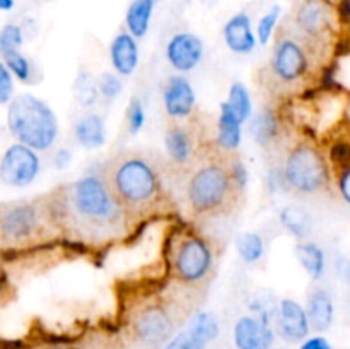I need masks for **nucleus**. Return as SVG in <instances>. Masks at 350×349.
<instances>
[{"mask_svg":"<svg viewBox=\"0 0 350 349\" xmlns=\"http://www.w3.org/2000/svg\"><path fill=\"white\" fill-rule=\"evenodd\" d=\"M46 201L60 235L74 243L108 245L132 228L101 173L60 185L46 195Z\"/></svg>","mask_w":350,"mask_h":349,"instance_id":"nucleus-1","label":"nucleus"},{"mask_svg":"<svg viewBox=\"0 0 350 349\" xmlns=\"http://www.w3.org/2000/svg\"><path fill=\"white\" fill-rule=\"evenodd\" d=\"M176 173L170 161L147 151H122L106 161L101 174L130 224L166 212L171 205V174Z\"/></svg>","mask_w":350,"mask_h":349,"instance_id":"nucleus-2","label":"nucleus"},{"mask_svg":"<svg viewBox=\"0 0 350 349\" xmlns=\"http://www.w3.org/2000/svg\"><path fill=\"white\" fill-rule=\"evenodd\" d=\"M185 202L195 218H221L238 211L246 185V170L234 153L221 149L215 139L188 168Z\"/></svg>","mask_w":350,"mask_h":349,"instance_id":"nucleus-3","label":"nucleus"},{"mask_svg":"<svg viewBox=\"0 0 350 349\" xmlns=\"http://www.w3.org/2000/svg\"><path fill=\"white\" fill-rule=\"evenodd\" d=\"M325 58L286 19L275 31L273 51L269 67L263 70V81L275 94H294L306 88Z\"/></svg>","mask_w":350,"mask_h":349,"instance_id":"nucleus-4","label":"nucleus"},{"mask_svg":"<svg viewBox=\"0 0 350 349\" xmlns=\"http://www.w3.org/2000/svg\"><path fill=\"white\" fill-rule=\"evenodd\" d=\"M215 245L195 229H183L174 236L170 250V270L176 286L190 293L207 291L215 276Z\"/></svg>","mask_w":350,"mask_h":349,"instance_id":"nucleus-5","label":"nucleus"},{"mask_svg":"<svg viewBox=\"0 0 350 349\" xmlns=\"http://www.w3.org/2000/svg\"><path fill=\"white\" fill-rule=\"evenodd\" d=\"M287 190L299 197H317L330 188L332 173L323 151L311 139H299L287 147L280 164Z\"/></svg>","mask_w":350,"mask_h":349,"instance_id":"nucleus-6","label":"nucleus"},{"mask_svg":"<svg viewBox=\"0 0 350 349\" xmlns=\"http://www.w3.org/2000/svg\"><path fill=\"white\" fill-rule=\"evenodd\" d=\"M7 127L19 144L43 153L58 137V120L53 109L33 94L14 96L7 109Z\"/></svg>","mask_w":350,"mask_h":349,"instance_id":"nucleus-7","label":"nucleus"},{"mask_svg":"<svg viewBox=\"0 0 350 349\" xmlns=\"http://www.w3.org/2000/svg\"><path fill=\"white\" fill-rule=\"evenodd\" d=\"M340 3L332 0H299L287 21L299 36L327 57L344 21Z\"/></svg>","mask_w":350,"mask_h":349,"instance_id":"nucleus-8","label":"nucleus"},{"mask_svg":"<svg viewBox=\"0 0 350 349\" xmlns=\"http://www.w3.org/2000/svg\"><path fill=\"white\" fill-rule=\"evenodd\" d=\"M46 231L60 235L46 195L38 202H16L0 212V235L7 243H29Z\"/></svg>","mask_w":350,"mask_h":349,"instance_id":"nucleus-9","label":"nucleus"},{"mask_svg":"<svg viewBox=\"0 0 350 349\" xmlns=\"http://www.w3.org/2000/svg\"><path fill=\"white\" fill-rule=\"evenodd\" d=\"M207 144V140H204V129L198 125L195 116L185 120L170 118L164 130V147L166 159L174 171L185 173L198 159Z\"/></svg>","mask_w":350,"mask_h":349,"instance_id":"nucleus-10","label":"nucleus"},{"mask_svg":"<svg viewBox=\"0 0 350 349\" xmlns=\"http://www.w3.org/2000/svg\"><path fill=\"white\" fill-rule=\"evenodd\" d=\"M133 335L147 346H163L173 337L174 318L163 301H150L132 318Z\"/></svg>","mask_w":350,"mask_h":349,"instance_id":"nucleus-11","label":"nucleus"},{"mask_svg":"<svg viewBox=\"0 0 350 349\" xmlns=\"http://www.w3.org/2000/svg\"><path fill=\"white\" fill-rule=\"evenodd\" d=\"M40 157L36 151L24 144H12L0 157V181L9 187H27L40 173Z\"/></svg>","mask_w":350,"mask_h":349,"instance_id":"nucleus-12","label":"nucleus"},{"mask_svg":"<svg viewBox=\"0 0 350 349\" xmlns=\"http://www.w3.org/2000/svg\"><path fill=\"white\" fill-rule=\"evenodd\" d=\"M275 327L280 337L286 341H304L311 331L306 308L301 307L296 300H291V298L280 300L275 311Z\"/></svg>","mask_w":350,"mask_h":349,"instance_id":"nucleus-13","label":"nucleus"},{"mask_svg":"<svg viewBox=\"0 0 350 349\" xmlns=\"http://www.w3.org/2000/svg\"><path fill=\"white\" fill-rule=\"evenodd\" d=\"M232 341L236 349H272L275 332L262 317L245 315L234 324Z\"/></svg>","mask_w":350,"mask_h":349,"instance_id":"nucleus-14","label":"nucleus"},{"mask_svg":"<svg viewBox=\"0 0 350 349\" xmlns=\"http://www.w3.org/2000/svg\"><path fill=\"white\" fill-rule=\"evenodd\" d=\"M164 109L173 120H185L193 116L195 92L190 82L181 75H173L167 79L163 89Z\"/></svg>","mask_w":350,"mask_h":349,"instance_id":"nucleus-15","label":"nucleus"},{"mask_svg":"<svg viewBox=\"0 0 350 349\" xmlns=\"http://www.w3.org/2000/svg\"><path fill=\"white\" fill-rule=\"evenodd\" d=\"M204 57V43L193 33H178L166 47V58L176 70L190 72Z\"/></svg>","mask_w":350,"mask_h":349,"instance_id":"nucleus-16","label":"nucleus"},{"mask_svg":"<svg viewBox=\"0 0 350 349\" xmlns=\"http://www.w3.org/2000/svg\"><path fill=\"white\" fill-rule=\"evenodd\" d=\"M226 47L236 55H248L255 50L256 47V34L253 33L252 19L246 12H238L229 17L228 23L224 24Z\"/></svg>","mask_w":350,"mask_h":349,"instance_id":"nucleus-17","label":"nucleus"},{"mask_svg":"<svg viewBox=\"0 0 350 349\" xmlns=\"http://www.w3.org/2000/svg\"><path fill=\"white\" fill-rule=\"evenodd\" d=\"M109 60L118 75H132L139 65V47L129 31H122L109 44Z\"/></svg>","mask_w":350,"mask_h":349,"instance_id":"nucleus-18","label":"nucleus"},{"mask_svg":"<svg viewBox=\"0 0 350 349\" xmlns=\"http://www.w3.org/2000/svg\"><path fill=\"white\" fill-rule=\"evenodd\" d=\"M306 313L313 331H328L332 327V324H334L335 315L332 294L327 289H323V287H314V289H311V293L308 294Z\"/></svg>","mask_w":350,"mask_h":349,"instance_id":"nucleus-19","label":"nucleus"},{"mask_svg":"<svg viewBox=\"0 0 350 349\" xmlns=\"http://www.w3.org/2000/svg\"><path fill=\"white\" fill-rule=\"evenodd\" d=\"M74 137L79 146L85 149H98L106 142L105 120L98 113H85L74 123Z\"/></svg>","mask_w":350,"mask_h":349,"instance_id":"nucleus-20","label":"nucleus"},{"mask_svg":"<svg viewBox=\"0 0 350 349\" xmlns=\"http://www.w3.org/2000/svg\"><path fill=\"white\" fill-rule=\"evenodd\" d=\"M241 125L239 118L228 101L221 103V113L217 118V135L215 144L228 153H236L241 144Z\"/></svg>","mask_w":350,"mask_h":349,"instance_id":"nucleus-21","label":"nucleus"},{"mask_svg":"<svg viewBox=\"0 0 350 349\" xmlns=\"http://www.w3.org/2000/svg\"><path fill=\"white\" fill-rule=\"evenodd\" d=\"M156 0H132L125 14V24L129 33L135 40H140L149 31Z\"/></svg>","mask_w":350,"mask_h":349,"instance_id":"nucleus-22","label":"nucleus"},{"mask_svg":"<svg viewBox=\"0 0 350 349\" xmlns=\"http://www.w3.org/2000/svg\"><path fill=\"white\" fill-rule=\"evenodd\" d=\"M296 255L301 267L306 270L308 276L313 281H318L325 274V253L317 243L301 242L296 246Z\"/></svg>","mask_w":350,"mask_h":349,"instance_id":"nucleus-23","label":"nucleus"},{"mask_svg":"<svg viewBox=\"0 0 350 349\" xmlns=\"http://www.w3.org/2000/svg\"><path fill=\"white\" fill-rule=\"evenodd\" d=\"M280 222L284 228L296 238H304L310 235L311 229V216L301 205H286L279 214Z\"/></svg>","mask_w":350,"mask_h":349,"instance_id":"nucleus-24","label":"nucleus"},{"mask_svg":"<svg viewBox=\"0 0 350 349\" xmlns=\"http://www.w3.org/2000/svg\"><path fill=\"white\" fill-rule=\"evenodd\" d=\"M187 331L191 332L195 337L200 339L205 344L215 341L219 337V334H221L217 318L212 313H208V311H197V313L191 315Z\"/></svg>","mask_w":350,"mask_h":349,"instance_id":"nucleus-25","label":"nucleus"},{"mask_svg":"<svg viewBox=\"0 0 350 349\" xmlns=\"http://www.w3.org/2000/svg\"><path fill=\"white\" fill-rule=\"evenodd\" d=\"M236 250H238L243 262L255 263L263 257L265 245H263V240L258 233L246 231L236 236Z\"/></svg>","mask_w":350,"mask_h":349,"instance_id":"nucleus-26","label":"nucleus"},{"mask_svg":"<svg viewBox=\"0 0 350 349\" xmlns=\"http://www.w3.org/2000/svg\"><path fill=\"white\" fill-rule=\"evenodd\" d=\"M228 103L232 108V112L236 113V116L239 118V122L245 123L246 120H250L253 113V105L252 98H250L248 89L245 88V84L241 82H234V84L229 88V96Z\"/></svg>","mask_w":350,"mask_h":349,"instance_id":"nucleus-27","label":"nucleus"},{"mask_svg":"<svg viewBox=\"0 0 350 349\" xmlns=\"http://www.w3.org/2000/svg\"><path fill=\"white\" fill-rule=\"evenodd\" d=\"M252 133L256 142L262 144V146H267V144L272 142L277 133V122L273 118L272 112L265 109V112L255 116V120L252 123Z\"/></svg>","mask_w":350,"mask_h":349,"instance_id":"nucleus-28","label":"nucleus"},{"mask_svg":"<svg viewBox=\"0 0 350 349\" xmlns=\"http://www.w3.org/2000/svg\"><path fill=\"white\" fill-rule=\"evenodd\" d=\"M0 53H2V62L7 65L10 74L16 75L21 82L31 81V75H33L31 62L27 60L19 50H7V51H0Z\"/></svg>","mask_w":350,"mask_h":349,"instance_id":"nucleus-29","label":"nucleus"},{"mask_svg":"<svg viewBox=\"0 0 350 349\" xmlns=\"http://www.w3.org/2000/svg\"><path fill=\"white\" fill-rule=\"evenodd\" d=\"M280 14H282L280 5H273L269 12L260 17L258 26H256V40H258L260 44H269V41L272 40L277 26H279Z\"/></svg>","mask_w":350,"mask_h":349,"instance_id":"nucleus-30","label":"nucleus"},{"mask_svg":"<svg viewBox=\"0 0 350 349\" xmlns=\"http://www.w3.org/2000/svg\"><path fill=\"white\" fill-rule=\"evenodd\" d=\"M24 43V31L19 24L9 23L0 29V51L19 50Z\"/></svg>","mask_w":350,"mask_h":349,"instance_id":"nucleus-31","label":"nucleus"},{"mask_svg":"<svg viewBox=\"0 0 350 349\" xmlns=\"http://www.w3.org/2000/svg\"><path fill=\"white\" fill-rule=\"evenodd\" d=\"M146 122V112H144V105L139 98L133 96L129 103V108H126V127H129V132L132 135L140 132V129L144 127Z\"/></svg>","mask_w":350,"mask_h":349,"instance_id":"nucleus-32","label":"nucleus"},{"mask_svg":"<svg viewBox=\"0 0 350 349\" xmlns=\"http://www.w3.org/2000/svg\"><path fill=\"white\" fill-rule=\"evenodd\" d=\"M164 349H207V344L195 337L191 332L181 331L164 344Z\"/></svg>","mask_w":350,"mask_h":349,"instance_id":"nucleus-33","label":"nucleus"},{"mask_svg":"<svg viewBox=\"0 0 350 349\" xmlns=\"http://www.w3.org/2000/svg\"><path fill=\"white\" fill-rule=\"evenodd\" d=\"M84 75L85 74H82L81 77L77 79V84H75V96H77L79 101H81L82 105L89 106L96 101L99 89L98 82H94L89 77H84Z\"/></svg>","mask_w":350,"mask_h":349,"instance_id":"nucleus-34","label":"nucleus"},{"mask_svg":"<svg viewBox=\"0 0 350 349\" xmlns=\"http://www.w3.org/2000/svg\"><path fill=\"white\" fill-rule=\"evenodd\" d=\"M122 81H120L118 75L113 74H103L101 77L98 79V89L99 94L106 99H115L116 96L122 92Z\"/></svg>","mask_w":350,"mask_h":349,"instance_id":"nucleus-35","label":"nucleus"},{"mask_svg":"<svg viewBox=\"0 0 350 349\" xmlns=\"http://www.w3.org/2000/svg\"><path fill=\"white\" fill-rule=\"evenodd\" d=\"M14 99L12 74L3 62H0V105H9Z\"/></svg>","mask_w":350,"mask_h":349,"instance_id":"nucleus-36","label":"nucleus"},{"mask_svg":"<svg viewBox=\"0 0 350 349\" xmlns=\"http://www.w3.org/2000/svg\"><path fill=\"white\" fill-rule=\"evenodd\" d=\"M337 190L350 205V163L340 164V170L337 171Z\"/></svg>","mask_w":350,"mask_h":349,"instance_id":"nucleus-37","label":"nucleus"},{"mask_svg":"<svg viewBox=\"0 0 350 349\" xmlns=\"http://www.w3.org/2000/svg\"><path fill=\"white\" fill-rule=\"evenodd\" d=\"M299 349H334V346L330 344L327 337L323 335H313V337H306L303 341V344L299 346Z\"/></svg>","mask_w":350,"mask_h":349,"instance_id":"nucleus-38","label":"nucleus"},{"mask_svg":"<svg viewBox=\"0 0 350 349\" xmlns=\"http://www.w3.org/2000/svg\"><path fill=\"white\" fill-rule=\"evenodd\" d=\"M70 159H72V153L68 149H58L57 153H55V157H53V164L57 170H64V168H67L68 164H70Z\"/></svg>","mask_w":350,"mask_h":349,"instance_id":"nucleus-39","label":"nucleus"},{"mask_svg":"<svg viewBox=\"0 0 350 349\" xmlns=\"http://www.w3.org/2000/svg\"><path fill=\"white\" fill-rule=\"evenodd\" d=\"M342 262H344L345 267L338 266V276L344 277L345 281H350V262L349 260H342Z\"/></svg>","mask_w":350,"mask_h":349,"instance_id":"nucleus-40","label":"nucleus"},{"mask_svg":"<svg viewBox=\"0 0 350 349\" xmlns=\"http://www.w3.org/2000/svg\"><path fill=\"white\" fill-rule=\"evenodd\" d=\"M14 5H16V2H14V0H0V10H3V12H9V10H12Z\"/></svg>","mask_w":350,"mask_h":349,"instance_id":"nucleus-41","label":"nucleus"},{"mask_svg":"<svg viewBox=\"0 0 350 349\" xmlns=\"http://www.w3.org/2000/svg\"><path fill=\"white\" fill-rule=\"evenodd\" d=\"M50 349H75V348H72V346H67V344H55L51 346Z\"/></svg>","mask_w":350,"mask_h":349,"instance_id":"nucleus-42","label":"nucleus"},{"mask_svg":"<svg viewBox=\"0 0 350 349\" xmlns=\"http://www.w3.org/2000/svg\"><path fill=\"white\" fill-rule=\"evenodd\" d=\"M332 2H335V3H340V2H350V0H332Z\"/></svg>","mask_w":350,"mask_h":349,"instance_id":"nucleus-43","label":"nucleus"},{"mask_svg":"<svg viewBox=\"0 0 350 349\" xmlns=\"http://www.w3.org/2000/svg\"><path fill=\"white\" fill-rule=\"evenodd\" d=\"M275 349H286V348H275Z\"/></svg>","mask_w":350,"mask_h":349,"instance_id":"nucleus-44","label":"nucleus"},{"mask_svg":"<svg viewBox=\"0 0 350 349\" xmlns=\"http://www.w3.org/2000/svg\"><path fill=\"white\" fill-rule=\"evenodd\" d=\"M43 2H50V0H43Z\"/></svg>","mask_w":350,"mask_h":349,"instance_id":"nucleus-45","label":"nucleus"}]
</instances>
